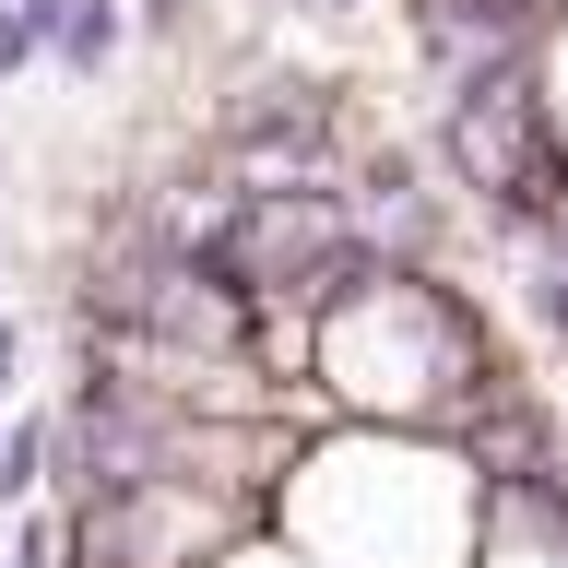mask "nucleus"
Returning a JSON list of instances; mask_svg holds the SVG:
<instances>
[{
    "label": "nucleus",
    "mask_w": 568,
    "mask_h": 568,
    "mask_svg": "<svg viewBox=\"0 0 568 568\" xmlns=\"http://www.w3.org/2000/svg\"><path fill=\"white\" fill-rule=\"evenodd\" d=\"M12 355H24V332H12V320H0V390H12Z\"/></svg>",
    "instance_id": "obj_5"
},
{
    "label": "nucleus",
    "mask_w": 568,
    "mask_h": 568,
    "mask_svg": "<svg viewBox=\"0 0 568 568\" xmlns=\"http://www.w3.org/2000/svg\"><path fill=\"white\" fill-rule=\"evenodd\" d=\"M48 450H60V438H48V426H0V509H24L36 486H48Z\"/></svg>",
    "instance_id": "obj_2"
},
{
    "label": "nucleus",
    "mask_w": 568,
    "mask_h": 568,
    "mask_svg": "<svg viewBox=\"0 0 568 568\" xmlns=\"http://www.w3.org/2000/svg\"><path fill=\"white\" fill-rule=\"evenodd\" d=\"M12 568H60V532L36 521V509H24V532H12Z\"/></svg>",
    "instance_id": "obj_4"
},
{
    "label": "nucleus",
    "mask_w": 568,
    "mask_h": 568,
    "mask_svg": "<svg viewBox=\"0 0 568 568\" xmlns=\"http://www.w3.org/2000/svg\"><path fill=\"white\" fill-rule=\"evenodd\" d=\"M24 12H36V48H48L60 71H83V83L119 71V36H131L119 0H24Z\"/></svg>",
    "instance_id": "obj_1"
},
{
    "label": "nucleus",
    "mask_w": 568,
    "mask_h": 568,
    "mask_svg": "<svg viewBox=\"0 0 568 568\" xmlns=\"http://www.w3.org/2000/svg\"><path fill=\"white\" fill-rule=\"evenodd\" d=\"M308 12H355V0H308Z\"/></svg>",
    "instance_id": "obj_6"
},
{
    "label": "nucleus",
    "mask_w": 568,
    "mask_h": 568,
    "mask_svg": "<svg viewBox=\"0 0 568 568\" xmlns=\"http://www.w3.org/2000/svg\"><path fill=\"white\" fill-rule=\"evenodd\" d=\"M36 60H48V48H36V12L0 0V71H36Z\"/></svg>",
    "instance_id": "obj_3"
}]
</instances>
